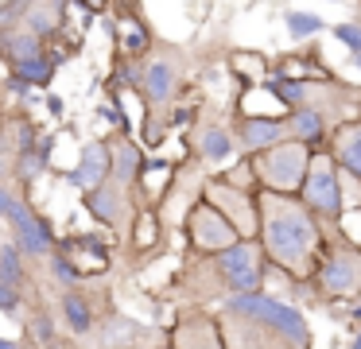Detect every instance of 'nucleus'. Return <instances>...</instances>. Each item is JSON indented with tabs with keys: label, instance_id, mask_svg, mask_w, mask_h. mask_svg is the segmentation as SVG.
Wrapping results in <instances>:
<instances>
[{
	"label": "nucleus",
	"instance_id": "21",
	"mask_svg": "<svg viewBox=\"0 0 361 349\" xmlns=\"http://www.w3.org/2000/svg\"><path fill=\"white\" fill-rule=\"evenodd\" d=\"M140 171H144V147L133 136L109 140V183L125 186V190H136Z\"/></svg>",
	"mask_w": 361,
	"mask_h": 349
},
{
	"label": "nucleus",
	"instance_id": "18",
	"mask_svg": "<svg viewBox=\"0 0 361 349\" xmlns=\"http://www.w3.org/2000/svg\"><path fill=\"white\" fill-rule=\"evenodd\" d=\"M334 128H338V124L330 121L319 105H303V109H291V113H288V140L303 144L307 152H326L330 132H334Z\"/></svg>",
	"mask_w": 361,
	"mask_h": 349
},
{
	"label": "nucleus",
	"instance_id": "24",
	"mask_svg": "<svg viewBox=\"0 0 361 349\" xmlns=\"http://www.w3.org/2000/svg\"><path fill=\"white\" fill-rule=\"evenodd\" d=\"M27 256L20 252L12 240H0V283H8V287H16L20 295H27V302H35L32 299V287H35V271L27 268Z\"/></svg>",
	"mask_w": 361,
	"mask_h": 349
},
{
	"label": "nucleus",
	"instance_id": "5",
	"mask_svg": "<svg viewBox=\"0 0 361 349\" xmlns=\"http://www.w3.org/2000/svg\"><path fill=\"white\" fill-rule=\"evenodd\" d=\"M357 287H361V248H350L330 237L307 291L322 302H338V299H353Z\"/></svg>",
	"mask_w": 361,
	"mask_h": 349
},
{
	"label": "nucleus",
	"instance_id": "15",
	"mask_svg": "<svg viewBox=\"0 0 361 349\" xmlns=\"http://www.w3.org/2000/svg\"><path fill=\"white\" fill-rule=\"evenodd\" d=\"M229 128H233L241 155H260L288 140V121H272V116H233Z\"/></svg>",
	"mask_w": 361,
	"mask_h": 349
},
{
	"label": "nucleus",
	"instance_id": "7",
	"mask_svg": "<svg viewBox=\"0 0 361 349\" xmlns=\"http://www.w3.org/2000/svg\"><path fill=\"white\" fill-rule=\"evenodd\" d=\"M202 202H210V206L237 229V237H241V240H257V233H260L257 190H237V186L226 183V178L210 175V178H206V186H202Z\"/></svg>",
	"mask_w": 361,
	"mask_h": 349
},
{
	"label": "nucleus",
	"instance_id": "11",
	"mask_svg": "<svg viewBox=\"0 0 361 349\" xmlns=\"http://www.w3.org/2000/svg\"><path fill=\"white\" fill-rule=\"evenodd\" d=\"M183 90V70H179V59L171 54H152L148 62L140 66V101L152 109V113H164V109L175 105Z\"/></svg>",
	"mask_w": 361,
	"mask_h": 349
},
{
	"label": "nucleus",
	"instance_id": "4",
	"mask_svg": "<svg viewBox=\"0 0 361 349\" xmlns=\"http://www.w3.org/2000/svg\"><path fill=\"white\" fill-rule=\"evenodd\" d=\"M299 202L319 217L322 225H334L345 209V175L334 163L330 152H314L311 167H307L303 190H299Z\"/></svg>",
	"mask_w": 361,
	"mask_h": 349
},
{
	"label": "nucleus",
	"instance_id": "6",
	"mask_svg": "<svg viewBox=\"0 0 361 349\" xmlns=\"http://www.w3.org/2000/svg\"><path fill=\"white\" fill-rule=\"evenodd\" d=\"M210 268H214V276H218L221 295H249V291H260V287H264L268 256L257 240H237L226 252L210 256Z\"/></svg>",
	"mask_w": 361,
	"mask_h": 349
},
{
	"label": "nucleus",
	"instance_id": "41",
	"mask_svg": "<svg viewBox=\"0 0 361 349\" xmlns=\"http://www.w3.org/2000/svg\"><path fill=\"white\" fill-rule=\"evenodd\" d=\"M357 299H361V287H357Z\"/></svg>",
	"mask_w": 361,
	"mask_h": 349
},
{
	"label": "nucleus",
	"instance_id": "33",
	"mask_svg": "<svg viewBox=\"0 0 361 349\" xmlns=\"http://www.w3.org/2000/svg\"><path fill=\"white\" fill-rule=\"evenodd\" d=\"M330 237L342 240V245H350V248H361V206L342 209V217L330 225Z\"/></svg>",
	"mask_w": 361,
	"mask_h": 349
},
{
	"label": "nucleus",
	"instance_id": "34",
	"mask_svg": "<svg viewBox=\"0 0 361 349\" xmlns=\"http://www.w3.org/2000/svg\"><path fill=\"white\" fill-rule=\"evenodd\" d=\"M330 39H334V43H342L345 54H361V16L334 23V27H330Z\"/></svg>",
	"mask_w": 361,
	"mask_h": 349
},
{
	"label": "nucleus",
	"instance_id": "17",
	"mask_svg": "<svg viewBox=\"0 0 361 349\" xmlns=\"http://www.w3.org/2000/svg\"><path fill=\"white\" fill-rule=\"evenodd\" d=\"M63 178L82 194H90L102 183H109V140H86L82 152H78V163H74Z\"/></svg>",
	"mask_w": 361,
	"mask_h": 349
},
{
	"label": "nucleus",
	"instance_id": "25",
	"mask_svg": "<svg viewBox=\"0 0 361 349\" xmlns=\"http://www.w3.org/2000/svg\"><path fill=\"white\" fill-rule=\"evenodd\" d=\"M43 54V43L24 27H0V59L8 62L12 70L24 66L27 59H39Z\"/></svg>",
	"mask_w": 361,
	"mask_h": 349
},
{
	"label": "nucleus",
	"instance_id": "8",
	"mask_svg": "<svg viewBox=\"0 0 361 349\" xmlns=\"http://www.w3.org/2000/svg\"><path fill=\"white\" fill-rule=\"evenodd\" d=\"M4 225H8V233H12V245L35 264H43L51 252H55V245H59V237H55V229L47 225V217L35 214V206L24 198V194H16V202L8 206Z\"/></svg>",
	"mask_w": 361,
	"mask_h": 349
},
{
	"label": "nucleus",
	"instance_id": "10",
	"mask_svg": "<svg viewBox=\"0 0 361 349\" xmlns=\"http://www.w3.org/2000/svg\"><path fill=\"white\" fill-rule=\"evenodd\" d=\"M187 147H190V155H195V163H202L214 175L226 171L233 159H241L233 128L221 124V121H195V128H190V136H187Z\"/></svg>",
	"mask_w": 361,
	"mask_h": 349
},
{
	"label": "nucleus",
	"instance_id": "38",
	"mask_svg": "<svg viewBox=\"0 0 361 349\" xmlns=\"http://www.w3.org/2000/svg\"><path fill=\"white\" fill-rule=\"evenodd\" d=\"M345 349H361V330H353L350 338H345Z\"/></svg>",
	"mask_w": 361,
	"mask_h": 349
},
{
	"label": "nucleus",
	"instance_id": "22",
	"mask_svg": "<svg viewBox=\"0 0 361 349\" xmlns=\"http://www.w3.org/2000/svg\"><path fill=\"white\" fill-rule=\"evenodd\" d=\"M24 330H27V341L35 349H66L71 345V338L63 333L51 302H32V314L24 318Z\"/></svg>",
	"mask_w": 361,
	"mask_h": 349
},
{
	"label": "nucleus",
	"instance_id": "40",
	"mask_svg": "<svg viewBox=\"0 0 361 349\" xmlns=\"http://www.w3.org/2000/svg\"><path fill=\"white\" fill-rule=\"evenodd\" d=\"M156 349H171V345H167V341H159V345H156Z\"/></svg>",
	"mask_w": 361,
	"mask_h": 349
},
{
	"label": "nucleus",
	"instance_id": "29",
	"mask_svg": "<svg viewBox=\"0 0 361 349\" xmlns=\"http://www.w3.org/2000/svg\"><path fill=\"white\" fill-rule=\"evenodd\" d=\"M283 31H288L291 43H311V39L326 35L330 23L319 12H307V8H288L283 12Z\"/></svg>",
	"mask_w": 361,
	"mask_h": 349
},
{
	"label": "nucleus",
	"instance_id": "2",
	"mask_svg": "<svg viewBox=\"0 0 361 349\" xmlns=\"http://www.w3.org/2000/svg\"><path fill=\"white\" fill-rule=\"evenodd\" d=\"M214 314L221 322L226 349H314L307 314L268 291L226 295Z\"/></svg>",
	"mask_w": 361,
	"mask_h": 349
},
{
	"label": "nucleus",
	"instance_id": "27",
	"mask_svg": "<svg viewBox=\"0 0 361 349\" xmlns=\"http://www.w3.org/2000/svg\"><path fill=\"white\" fill-rule=\"evenodd\" d=\"M51 152H55V140L51 136H39V144H27L16 152V163H12V178H20V183H32V178H39L43 171H47L51 163Z\"/></svg>",
	"mask_w": 361,
	"mask_h": 349
},
{
	"label": "nucleus",
	"instance_id": "35",
	"mask_svg": "<svg viewBox=\"0 0 361 349\" xmlns=\"http://www.w3.org/2000/svg\"><path fill=\"white\" fill-rule=\"evenodd\" d=\"M27 295H20L16 287H8V283H0V314L4 318H16V322H24L27 318Z\"/></svg>",
	"mask_w": 361,
	"mask_h": 349
},
{
	"label": "nucleus",
	"instance_id": "14",
	"mask_svg": "<svg viewBox=\"0 0 361 349\" xmlns=\"http://www.w3.org/2000/svg\"><path fill=\"white\" fill-rule=\"evenodd\" d=\"M86 209L94 221H102L105 229H117L125 233L128 225H133L136 217V206H133V190H125V186L117 183H102L97 190L86 194Z\"/></svg>",
	"mask_w": 361,
	"mask_h": 349
},
{
	"label": "nucleus",
	"instance_id": "19",
	"mask_svg": "<svg viewBox=\"0 0 361 349\" xmlns=\"http://www.w3.org/2000/svg\"><path fill=\"white\" fill-rule=\"evenodd\" d=\"M55 252L66 256V260H71L74 268L82 271V279L105 276V271H109V248H105L102 240L94 237V233H74L71 240H59Z\"/></svg>",
	"mask_w": 361,
	"mask_h": 349
},
{
	"label": "nucleus",
	"instance_id": "26",
	"mask_svg": "<svg viewBox=\"0 0 361 349\" xmlns=\"http://www.w3.org/2000/svg\"><path fill=\"white\" fill-rule=\"evenodd\" d=\"M229 70L237 78V90H249V85H264L272 74V59L264 51H233L229 54Z\"/></svg>",
	"mask_w": 361,
	"mask_h": 349
},
{
	"label": "nucleus",
	"instance_id": "30",
	"mask_svg": "<svg viewBox=\"0 0 361 349\" xmlns=\"http://www.w3.org/2000/svg\"><path fill=\"white\" fill-rule=\"evenodd\" d=\"M117 51L125 54V59H144V54L152 51V31L144 27L140 20H133V16H125V20L117 23Z\"/></svg>",
	"mask_w": 361,
	"mask_h": 349
},
{
	"label": "nucleus",
	"instance_id": "23",
	"mask_svg": "<svg viewBox=\"0 0 361 349\" xmlns=\"http://www.w3.org/2000/svg\"><path fill=\"white\" fill-rule=\"evenodd\" d=\"M288 113L291 109L268 85H249V90H237V97H233V116H272V121H288Z\"/></svg>",
	"mask_w": 361,
	"mask_h": 349
},
{
	"label": "nucleus",
	"instance_id": "12",
	"mask_svg": "<svg viewBox=\"0 0 361 349\" xmlns=\"http://www.w3.org/2000/svg\"><path fill=\"white\" fill-rule=\"evenodd\" d=\"M167 345L171 349H226L221 338V322L214 310L190 307L175 314V326L167 330Z\"/></svg>",
	"mask_w": 361,
	"mask_h": 349
},
{
	"label": "nucleus",
	"instance_id": "16",
	"mask_svg": "<svg viewBox=\"0 0 361 349\" xmlns=\"http://www.w3.org/2000/svg\"><path fill=\"white\" fill-rule=\"evenodd\" d=\"M272 74L288 78V82H307V85H334V70L322 59V47H311V51H288L280 59H272Z\"/></svg>",
	"mask_w": 361,
	"mask_h": 349
},
{
	"label": "nucleus",
	"instance_id": "20",
	"mask_svg": "<svg viewBox=\"0 0 361 349\" xmlns=\"http://www.w3.org/2000/svg\"><path fill=\"white\" fill-rule=\"evenodd\" d=\"M326 152L334 155V163L342 167V175H350V178L361 183V116H350V121H342L334 132H330Z\"/></svg>",
	"mask_w": 361,
	"mask_h": 349
},
{
	"label": "nucleus",
	"instance_id": "9",
	"mask_svg": "<svg viewBox=\"0 0 361 349\" xmlns=\"http://www.w3.org/2000/svg\"><path fill=\"white\" fill-rule=\"evenodd\" d=\"M183 240H187V248L195 256H218V252H226L229 245H237L241 237H237V229L210 206V202L198 198L195 206H190L187 221H183Z\"/></svg>",
	"mask_w": 361,
	"mask_h": 349
},
{
	"label": "nucleus",
	"instance_id": "42",
	"mask_svg": "<svg viewBox=\"0 0 361 349\" xmlns=\"http://www.w3.org/2000/svg\"><path fill=\"white\" fill-rule=\"evenodd\" d=\"M27 349H35V345H27Z\"/></svg>",
	"mask_w": 361,
	"mask_h": 349
},
{
	"label": "nucleus",
	"instance_id": "3",
	"mask_svg": "<svg viewBox=\"0 0 361 349\" xmlns=\"http://www.w3.org/2000/svg\"><path fill=\"white\" fill-rule=\"evenodd\" d=\"M311 155L314 152H307V147L295 144V140H283V144L268 147V152H260V155H249L252 175H257V190L299 198L303 178H307V167H311Z\"/></svg>",
	"mask_w": 361,
	"mask_h": 349
},
{
	"label": "nucleus",
	"instance_id": "1",
	"mask_svg": "<svg viewBox=\"0 0 361 349\" xmlns=\"http://www.w3.org/2000/svg\"><path fill=\"white\" fill-rule=\"evenodd\" d=\"M257 209H260L257 245L264 248L268 264L288 271L299 287H311V276L330 245V225H322L303 202L288 198V194L257 190Z\"/></svg>",
	"mask_w": 361,
	"mask_h": 349
},
{
	"label": "nucleus",
	"instance_id": "32",
	"mask_svg": "<svg viewBox=\"0 0 361 349\" xmlns=\"http://www.w3.org/2000/svg\"><path fill=\"white\" fill-rule=\"evenodd\" d=\"M55 66H59V62L51 59L47 51H43L39 59H27L24 66H16V70H12V74H16L20 82H27V85H32V90H35V85H47L51 78H55Z\"/></svg>",
	"mask_w": 361,
	"mask_h": 349
},
{
	"label": "nucleus",
	"instance_id": "37",
	"mask_svg": "<svg viewBox=\"0 0 361 349\" xmlns=\"http://www.w3.org/2000/svg\"><path fill=\"white\" fill-rule=\"evenodd\" d=\"M47 109H51V113H63V97H55V93H51V97H47Z\"/></svg>",
	"mask_w": 361,
	"mask_h": 349
},
{
	"label": "nucleus",
	"instance_id": "39",
	"mask_svg": "<svg viewBox=\"0 0 361 349\" xmlns=\"http://www.w3.org/2000/svg\"><path fill=\"white\" fill-rule=\"evenodd\" d=\"M0 349H24L20 341H12V338H0Z\"/></svg>",
	"mask_w": 361,
	"mask_h": 349
},
{
	"label": "nucleus",
	"instance_id": "13",
	"mask_svg": "<svg viewBox=\"0 0 361 349\" xmlns=\"http://www.w3.org/2000/svg\"><path fill=\"white\" fill-rule=\"evenodd\" d=\"M51 310H55V318H59V326H63L66 338L90 345V338L97 333V318L102 314H97L94 299H90L82 287H74V291H55Z\"/></svg>",
	"mask_w": 361,
	"mask_h": 349
},
{
	"label": "nucleus",
	"instance_id": "31",
	"mask_svg": "<svg viewBox=\"0 0 361 349\" xmlns=\"http://www.w3.org/2000/svg\"><path fill=\"white\" fill-rule=\"evenodd\" d=\"M43 264H47V268H43V271H47V279H51V283H55V291H74V287H82V283H86V279H82V271L74 268V264L66 260V256L51 252V256H47V260H43Z\"/></svg>",
	"mask_w": 361,
	"mask_h": 349
},
{
	"label": "nucleus",
	"instance_id": "28",
	"mask_svg": "<svg viewBox=\"0 0 361 349\" xmlns=\"http://www.w3.org/2000/svg\"><path fill=\"white\" fill-rule=\"evenodd\" d=\"M159 237H164V221H159V214L148 209V206H140L136 217H133V225H128V245H133V252H156Z\"/></svg>",
	"mask_w": 361,
	"mask_h": 349
},
{
	"label": "nucleus",
	"instance_id": "36",
	"mask_svg": "<svg viewBox=\"0 0 361 349\" xmlns=\"http://www.w3.org/2000/svg\"><path fill=\"white\" fill-rule=\"evenodd\" d=\"M12 202H16V194H12V186H8V183H0V221L8 217V206H12Z\"/></svg>",
	"mask_w": 361,
	"mask_h": 349
}]
</instances>
